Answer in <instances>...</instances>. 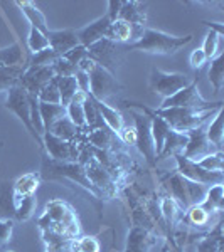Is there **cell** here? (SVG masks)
<instances>
[{
  "instance_id": "cell-1",
  "label": "cell",
  "mask_w": 224,
  "mask_h": 252,
  "mask_svg": "<svg viewBox=\"0 0 224 252\" xmlns=\"http://www.w3.org/2000/svg\"><path fill=\"white\" fill-rule=\"evenodd\" d=\"M40 230H52L64 235L69 241H75L79 235V219L76 210L68 202L52 198L46 204L44 214L39 217Z\"/></svg>"
},
{
  "instance_id": "cell-2",
  "label": "cell",
  "mask_w": 224,
  "mask_h": 252,
  "mask_svg": "<svg viewBox=\"0 0 224 252\" xmlns=\"http://www.w3.org/2000/svg\"><path fill=\"white\" fill-rule=\"evenodd\" d=\"M192 35H170L165 32L155 29H144L138 40L128 46V51H142L149 54H160V56H172L189 42H192Z\"/></svg>"
},
{
  "instance_id": "cell-3",
  "label": "cell",
  "mask_w": 224,
  "mask_h": 252,
  "mask_svg": "<svg viewBox=\"0 0 224 252\" xmlns=\"http://www.w3.org/2000/svg\"><path fill=\"white\" fill-rule=\"evenodd\" d=\"M218 109H194V108H167V109H153L157 116H160L162 120L167 121V125L179 133H187L190 129H195L199 126H202L209 120L211 116H214L218 113Z\"/></svg>"
},
{
  "instance_id": "cell-4",
  "label": "cell",
  "mask_w": 224,
  "mask_h": 252,
  "mask_svg": "<svg viewBox=\"0 0 224 252\" xmlns=\"http://www.w3.org/2000/svg\"><path fill=\"white\" fill-rule=\"evenodd\" d=\"M42 177L47 180H68L73 184H78L83 187L84 190H88L93 197L100 198V193L96 192V189L91 185V182L86 177V170H84L83 163H64V161H56L51 158H44L42 160ZM40 177V178H42Z\"/></svg>"
},
{
  "instance_id": "cell-5",
  "label": "cell",
  "mask_w": 224,
  "mask_h": 252,
  "mask_svg": "<svg viewBox=\"0 0 224 252\" xmlns=\"http://www.w3.org/2000/svg\"><path fill=\"white\" fill-rule=\"evenodd\" d=\"M167 189L172 193V198L177 202L182 209H189L192 205H199L204 200L206 187L194 184V182L187 180L177 172L172 173L167 180Z\"/></svg>"
},
{
  "instance_id": "cell-6",
  "label": "cell",
  "mask_w": 224,
  "mask_h": 252,
  "mask_svg": "<svg viewBox=\"0 0 224 252\" xmlns=\"http://www.w3.org/2000/svg\"><path fill=\"white\" fill-rule=\"evenodd\" d=\"M127 106L138 108L140 113H133V121H135V145L144 155L147 163L155 165V145H153L152 131H150V115L147 113V106L138 103H125Z\"/></svg>"
},
{
  "instance_id": "cell-7",
  "label": "cell",
  "mask_w": 224,
  "mask_h": 252,
  "mask_svg": "<svg viewBox=\"0 0 224 252\" xmlns=\"http://www.w3.org/2000/svg\"><path fill=\"white\" fill-rule=\"evenodd\" d=\"M167 108H194V109H216V108H223V101H218V103H211V101H206L204 97L201 96L197 89V76L192 79V83L187 88L181 89L179 93H176L174 96L167 97V99L162 101L160 109H167Z\"/></svg>"
},
{
  "instance_id": "cell-8",
  "label": "cell",
  "mask_w": 224,
  "mask_h": 252,
  "mask_svg": "<svg viewBox=\"0 0 224 252\" xmlns=\"http://www.w3.org/2000/svg\"><path fill=\"white\" fill-rule=\"evenodd\" d=\"M5 108L14 113V115L22 121V125L26 126V129L36 140V143L39 145V148L42 150V136L36 131L34 126H32V121H31V103H29V94H27L26 89L22 86H15V88L9 89V91H7Z\"/></svg>"
},
{
  "instance_id": "cell-9",
  "label": "cell",
  "mask_w": 224,
  "mask_h": 252,
  "mask_svg": "<svg viewBox=\"0 0 224 252\" xmlns=\"http://www.w3.org/2000/svg\"><path fill=\"white\" fill-rule=\"evenodd\" d=\"M88 58L115 76L118 64L123 59V47H121V44H115L108 39H101L100 42L88 47Z\"/></svg>"
},
{
  "instance_id": "cell-10",
  "label": "cell",
  "mask_w": 224,
  "mask_h": 252,
  "mask_svg": "<svg viewBox=\"0 0 224 252\" xmlns=\"http://www.w3.org/2000/svg\"><path fill=\"white\" fill-rule=\"evenodd\" d=\"M190 83L192 79L182 72H165L160 69H153L152 76H150V89L164 99L174 96L181 89L189 86Z\"/></svg>"
},
{
  "instance_id": "cell-11",
  "label": "cell",
  "mask_w": 224,
  "mask_h": 252,
  "mask_svg": "<svg viewBox=\"0 0 224 252\" xmlns=\"http://www.w3.org/2000/svg\"><path fill=\"white\" fill-rule=\"evenodd\" d=\"M176 163H177V173L182 175L187 180L194 182L199 185H218L224 182V175L223 172H209V170L199 166L195 161L189 160V158L176 155Z\"/></svg>"
},
{
  "instance_id": "cell-12",
  "label": "cell",
  "mask_w": 224,
  "mask_h": 252,
  "mask_svg": "<svg viewBox=\"0 0 224 252\" xmlns=\"http://www.w3.org/2000/svg\"><path fill=\"white\" fill-rule=\"evenodd\" d=\"M89 76V94L95 99L105 101L108 96L116 94L121 91V84L118 83L116 76L108 72L107 69L95 64L91 71L88 72Z\"/></svg>"
},
{
  "instance_id": "cell-13",
  "label": "cell",
  "mask_w": 224,
  "mask_h": 252,
  "mask_svg": "<svg viewBox=\"0 0 224 252\" xmlns=\"http://www.w3.org/2000/svg\"><path fill=\"white\" fill-rule=\"evenodd\" d=\"M84 170H86V177L91 182V185L96 189V192L100 193V198L112 197L116 190V180L113 178V175L110 173V170L101 163L98 158L91 157L84 163Z\"/></svg>"
},
{
  "instance_id": "cell-14",
  "label": "cell",
  "mask_w": 224,
  "mask_h": 252,
  "mask_svg": "<svg viewBox=\"0 0 224 252\" xmlns=\"http://www.w3.org/2000/svg\"><path fill=\"white\" fill-rule=\"evenodd\" d=\"M186 135H187V145H186L184 152H182V157L189 158V160L195 161V163L201 161L204 157L211 155V153L219 152V150L206 138L204 125L199 126V128H195V129H190V131H187Z\"/></svg>"
},
{
  "instance_id": "cell-15",
  "label": "cell",
  "mask_w": 224,
  "mask_h": 252,
  "mask_svg": "<svg viewBox=\"0 0 224 252\" xmlns=\"http://www.w3.org/2000/svg\"><path fill=\"white\" fill-rule=\"evenodd\" d=\"M42 150H46L47 157L51 160L64 161V163H73L79 157V150L73 145V141H64L61 138L51 135V133L42 135Z\"/></svg>"
},
{
  "instance_id": "cell-16",
  "label": "cell",
  "mask_w": 224,
  "mask_h": 252,
  "mask_svg": "<svg viewBox=\"0 0 224 252\" xmlns=\"http://www.w3.org/2000/svg\"><path fill=\"white\" fill-rule=\"evenodd\" d=\"M56 78V71L52 66H46V67H27L24 76L20 78L19 86H22L27 91V94L36 96L40 93L46 84L51 79Z\"/></svg>"
},
{
  "instance_id": "cell-17",
  "label": "cell",
  "mask_w": 224,
  "mask_h": 252,
  "mask_svg": "<svg viewBox=\"0 0 224 252\" xmlns=\"http://www.w3.org/2000/svg\"><path fill=\"white\" fill-rule=\"evenodd\" d=\"M110 24H112V19L105 14V15H101L100 19L93 20L91 24L84 26L83 29L76 31V37H78L81 46L88 49V47H91L93 44L100 42L101 39H105Z\"/></svg>"
},
{
  "instance_id": "cell-18",
  "label": "cell",
  "mask_w": 224,
  "mask_h": 252,
  "mask_svg": "<svg viewBox=\"0 0 224 252\" xmlns=\"http://www.w3.org/2000/svg\"><path fill=\"white\" fill-rule=\"evenodd\" d=\"M145 3L137 2V0H130V2L121 3V10L118 14V19L128 22L130 26L135 29L138 34L142 35V32L145 29V20H147V10Z\"/></svg>"
},
{
  "instance_id": "cell-19",
  "label": "cell",
  "mask_w": 224,
  "mask_h": 252,
  "mask_svg": "<svg viewBox=\"0 0 224 252\" xmlns=\"http://www.w3.org/2000/svg\"><path fill=\"white\" fill-rule=\"evenodd\" d=\"M47 40H49V47H51L59 58L66 54V52H69L71 49H75L76 46H79V40L76 37V31H71V29H63V31L49 29Z\"/></svg>"
},
{
  "instance_id": "cell-20",
  "label": "cell",
  "mask_w": 224,
  "mask_h": 252,
  "mask_svg": "<svg viewBox=\"0 0 224 252\" xmlns=\"http://www.w3.org/2000/svg\"><path fill=\"white\" fill-rule=\"evenodd\" d=\"M153 244H155V237L150 234V230L135 225L130 229L127 235V247L123 252H149Z\"/></svg>"
},
{
  "instance_id": "cell-21",
  "label": "cell",
  "mask_w": 224,
  "mask_h": 252,
  "mask_svg": "<svg viewBox=\"0 0 224 252\" xmlns=\"http://www.w3.org/2000/svg\"><path fill=\"white\" fill-rule=\"evenodd\" d=\"M89 97H91L93 104H95L98 113H100V116H101V120H103L105 126L112 129L116 136L120 135V131L123 129V126H125V120H123V116H121V113L118 111L116 108H112L110 104H107L105 101L95 99L91 94H89Z\"/></svg>"
},
{
  "instance_id": "cell-22",
  "label": "cell",
  "mask_w": 224,
  "mask_h": 252,
  "mask_svg": "<svg viewBox=\"0 0 224 252\" xmlns=\"http://www.w3.org/2000/svg\"><path fill=\"white\" fill-rule=\"evenodd\" d=\"M138 37H140V34L128 22H125L121 19L113 20L107 31V35H105V39L112 40L115 44H125L130 42V40L135 42V40H138Z\"/></svg>"
},
{
  "instance_id": "cell-23",
  "label": "cell",
  "mask_w": 224,
  "mask_h": 252,
  "mask_svg": "<svg viewBox=\"0 0 224 252\" xmlns=\"http://www.w3.org/2000/svg\"><path fill=\"white\" fill-rule=\"evenodd\" d=\"M187 145V135L186 133H179L170 129L169 135L165 138L164 148H162L160 155H158L157 160H162V158H169V157H176V155H182Z\"/></svg>"
},
{
  "instance_id": "cell-24",
  "label": "cell",
  "mask_w": 224,
  "mask_h": 252,
  "mask_svg": "<svg viewBox=\"0 0 224 252\" xmlns=\"http://www.w3.org/2000/svg\"><path fill=\"white\" fill-rule=\"evenodd\" d=\"M12 205H14V212L17 220H29L34 214L36 207H37V200L34 195H17L12 193Z\"/></svg>"
},
{
  "instance_id": "cell-25",
  "label": "cell",
  "mask_w": 224,
  "mask_h": 252,
  "mask_svg": "<svg viewBox=\"0 0 224 252\" xmlns=\"http://www.w3.org/2000/svg\"><path fill=\"white\" fill-rule=\"evenodd\" d=\"M15 5L22 10V14L26 15L27 20H29L31 27H34V29H37V31L42 32V34L47 35L49 27H47L46 17H44V14L34 5V3L32 2H15Z\"/></svg>"
},
{
  "instance_id": "cell-26",
  "label": "cell",
  "mask_w": 224,
  "mask_h": 252,
  "mask_svg": "<svg viewBox=\"0 0 224 252\" xmlns=\"http://www.w3.org/2000/svg\"><path fill=\"white\" fill-rule=\"evenodd\" d=\"M84 99H86V94L78 91L76 96L71 99V103L66 106V116L76 128H84L86 126V120H84Z\"/></svg>"
},
{
  "instance_id": "cell-27",
  "label": "cell",
  "mask_w": 224,
  "mask_h": 252,
  "mask_svg": "<svg viewBox=\"0 0 224 252\" xmlns=\"http://www.w3.org/2000/svg\"><path fill=\"white\" fill-rule=\"evenodd\" d=\"M39 115H40V121H42L44 133H47L56 121H59L61 118L66 116V108L61 106V104H49L39 101Z\"/></svg>"
},
{
  "instance_id": "cell-28",
  "label": "cell",
  "mask_w": 224,
  "mask_h": 252,
  "mask_svg": "<svg viewBox=\"0 0 224 252\" xmlns=\"http://www.w3.org/2000/svg\"><path fill=\"white\" fill-rule=\"evenodd\" d=\"M26 69V66H0V91H9L19 86Z\"/></svg>"
},
{
  "instance_id": "cell-29",
  "label": "cell",
  "mask_w": 224,
  "mask_h": 252,
  "mask_svg": "<svg viewBox=\"0 0 224 252\" xmlns=\"http://www.w3.org/2000/svg\"><path fill=\"white\" fill-rule=\"evenodd\" d=\"M201 205L213 214L221 212L223 205H224V187H223V184L211 185L209 189L206 190L204 200L201 202Z\"/></svg>"
},
{
  "instance_id": "cell-30",
  "label": "cell",
  "mask_w": 224,
  "mask_h": 252,
  "mask_svg": "<svg viewBox=\"0 0 224 252\" xmlns=\"http://www.w3.org/2000/svg\"><path fill=\"white\" fill-rule=\"evenodd\" d=\"M206 138L213 143L219 152H223V138H224V118H223V108L218 109L214 115V120L207 125L206 128Z\"/></svg>"
},
{
  "instance_id": "cell-31",
  "label": "cell",
  "mask_w": 224,
  "mask_h": 252,
  "mask_svg": "<svg viewBox=\"0 0 224 252\" xmlns=\"http://www.w3.org/2000/svg\"><path fill=\"white\" fill-rule=\"evenodd\" d=\"M0 66H26L27 59L20 44H12L9 47L0 49Z\"/></svg>"
},
{
  "instance_id": "cell-32",
  "label": "cell",
  "mask_w": 224,
  "mask_h": 252,
  "mask_svg": "<svg viewBox=\"0 0 224 252\" xmlns=\"http://www.w3.org/2000/svg\"><path fill=\"white\" fill-rule=\"evenodd\" d=\"M207 76H209V83L213 84V88H214V93L221 91L223 84H224V54H223V51H219L218 56L211 59V66H209V71H207Z\"/></svg>"
},
{
  "instance_id": "cell-33",
  "label": "cell",
  "mask_w": 224,
  "mask_h": 252,
  "mask_svg": "<svg viewBox=\"0 0 224 252\" xmlns=\"http://www.w3.org/2000/svg\"><path fill=\"white\" fill-rule=\"evenodd\" d=\"M40 185V173H26L19 177L14 184V193L17 195H34Z\"/></svg>"
},
{
  "instance_id": "cell-34",
  "label": "cell",
  "mask_w": 224,
  "mask_h": 252,
  "mask_svg": "<svg viewBox=\"0 0 224 252\" xmlns=\"http://www.w3.org/2000/svg\"><path fill=\"white\" fill-rule=\"evenodd\" d=\"M58 89H59V97H61V106H64V108L71 103V99L76 96V93L79 91L75 76H64V78L58 76Z\"/></svg>"
},
{
  "instance_id": "cell-35",
  "label": "cell",
  "mask_w": 224,
  "mask_h": 252,
  "mask_svg": "<svg viewBox=\"0 0 224 252\" xmlns=\"http://www.w3.org/2000/svg\"><path fill=\"white\" fill-rule=\"evenodd\" d=\"M223 232L221 223H218L214 230H211L209 235L202 237L197 242V252H223Z\"/></svg>"
},
{
  "instance_id": "cell-36",
  "label": "cell",
  "mask_w": 224,
  "mask_h": 252,
  "mask_svg": "<svg viewBox=\"0 0 224 252\" xmlns=\"http://www.w3.org/2000/svg\"><path fill=\"white\" fill-rule=\"evenodd\" d=\"M78 129L79 128H76V126L69 121L68 116H64V118H61L59 121H56L47 133H51V135H54L56 138H61V140H64V141H73V138L76 136Z\"/></svg>"
},
{
  "instance_id": "cell-37",
  "label": "cell",
  "mask_w": 224,
  "mask_h": 252,
  "mask_svg": "<svg viewBox=\"0 0 224 252\" xmlns=\"http://www.w3.org/2000/svg\"><path fill=\"white\" fill-rule=\"evenodd\" d=\"M213 212H209L207 209H204L201 204L192 205L187 210V220L192 223L194 227H207L213 222Z\"/></svg>"
},
{
  "instance_id": "cell-38",
  "label": "cell",
  "mask_w": 224,
  "mask_h": 252,
  "mask_svg": "<svg viewBox=\"0 0 224 252\" xmlns=\"http://www.w3.org/2000/svg\"><path fill=\"white\" fill-rule=\"evenodd\" d=\"M59 59V56L52 51L51 47L44 49V51L37 52V54H32L29 59H27V67H46V66H52L56 61Z\"/></svg>"
},
{
  "instance_id": "cell-39",
  "label": "cell",
  "mask_w": 224,
  "mask_h": 252,
  "mask_svg": "<svg viewBox=\"0 0 224 252\" xmlns=\"http://www.w3.org/2000/svg\"><path fill=\"white\" fill-rule=\"evenodd\" d=\"M158 209H160L162 215L167 219V222H177V219L181 217L182 207L174 200L172 197H164L160 202H158Z\"/></svg>"
},
{
  "instance_id": "cell-40",
  "label": "cell",
  "mask_w": 224,
  "mask_h": 252,
  "mask_svg": "<svg viewBox=\"0 0 224 252\" xmlns=\"http://www.w3.org/2000/svg\"><path fill=\"white\" fill-rule=\"evenodd\" d=\"M37 99L40 103H49V104H61L59 97V89H58V76L54 79H51L49 83L40 89L37 94Z\"/></svg>"
},
{
  "instance_id": "cell-41",
  "label": "cell",
  "mask_w": 224,
  "mask_h": 252,
  "mask_svg": "<svg viewBox=\"0 0 224 252\" xmlns=\"http://www.w3.org/2000/svg\"><path fill=\"white\" fill-rule=\"evenodd\" d=\"M115 136L116 135L112 131V129L107 128V126H103V128H98V129H95V131H91V135H89V141H91L95 146H98V148L107 150V148H110V145L113 143Z\"/></svg>"
},
{
  "instance_id": "cell-42",
  "label": "cell",
  "mask_w": 224,
  "mask_h": 252,
  "mask_svg": "<svg viewBox=\"0 0 224 252\" xmlns=\"http://www.w3.org/2000/svg\"><path fill=\"white\" fill-rule=\"evenodd\" d=\"M69 249L75 252H100L101 246L100 241L93 235H84V237H78L71 242Z\"/></svg>"
},
{
  "instance_id": "cell-43",
  "label": "cell",
  "mask_w": 224,
  "mask_h": 252,
  "mask_svg": "<svg viewBox=\"0 0 224 252\" xmlns=\"http://www.w3.org/2000/svg\"><path fill=\"white\" fill-rule=\"evenodd\" d=\"M27 47H29V51L32 52V54H37V52L47 49L49 47L47 35L42 34V32L37 31V29H34V27H31L29 37H27Z\"/></svg>"
},
{
  "instance_id": "cell-44",
  "label": "cell",
  "mask_w": 224,
  "mask_h": 252,
  "mask_svg": "<svg viewBox=\"0 0 224 252\" xmlns=\"http://www.w3.org/2000/svg\"><path fill=\"white\" fill-rule=\"evenodd\" d=\"M219 42H221V37L216 34L214 31H209L204 39V44H202V51H204L207 61H211L213 58H216L219 52Z\"/></svg>"
},
{
  "instance_id": "cell-45",
  "label": "cell",
  "mask_w": 224,
  "mask_h": 252,
  "mask_svg": "<svg viewBox=\"0 0 224 252\" xmlns=\"http://www.w3.org/2000/svg\"><path fill=\"white\" fill-rule=\"evenodd\" d=\"M197 165L206 170H209V172H223V166H224L223 152L211 153V155L202 158L201 161H197Z\"/></svg>"
},
{
  "instance_id": "cell-46",
  "label": "cell",
  "mask_w": 224,
  "mask_h": 252,
  "mask_svg": "<svg viewBox=\"0 0 224 252\" xmlns=\"http://www.w3.org/2000/svg\"><path fill=\"white\" fill-rule=\"evenodd\" d=\"M61 58L66 59L69 64H73V66L78 67L81 61H83L84 58H88V49H86V47H83V46L79 44V46H76L75 49H71V51L66 52L64 56H61Z\"/></svg>"
},
{
  "instance_id": "cell-47",
  "label": "cell",
  "mask_w": 224,
  "mask_h": 252,
  "mask_svg": "<svg viewBox=\"0 0 224 252\" xmlns=\"http://www.w3.org/2000/svg\"><path fill=\"white\" fill-rule=\"evenodd\" d=\"M14 232V220L12 219H0V247L10 242Z\"/></svg>"
},
{
  "instance_id": "cell-48",
  "label": "cell",
  "mask_w": 224,
  "mask_h": 252,
  "mask_svg": "<svg viewBox=\"0 0 224 252\" xmlns=\"http://www.w3.org/2000/svg\"><path fill=\"white\" fill-rule=\"evenodd\" d=\"M189 63H190V67H192L194 71L197 72L199 69H201L207 63V58H206L204 51H202L201 47L194 49V51L190 52V56H189Z\"/></svg>"
},
{
  "instance_id": "cell-49",
  "label": "cell",
  "mask_w": 224,
  "mask_h": 252,
  "mask_svg": "<svg viewBox=\"0 0 224 252\" xmlns=\"http://www.w3.org/2000/svg\"><path fill=\"white\" fill-rule=\"evenodd\" d=\"M75 78H76V83H78L79 91L84 93V94H89V76L86 74V72H83L78 69V72L75 74Z\"/></svg>"
},
{
  "instance_id": "cell-50",
  "label": "cell",
  "mask_w": 224,
  "mask_h": 252,
  "mask_svg": "<svg viewBox=\"0 0 224 252\" xmlns=\"http://www.w3.org/2000/svg\"><path fill=\"white\" fill-rule=\"evenodd\" d=\"M121 138V141L127 145H135V128H130V126L125 125L123 129L120 131V135H118Z\"/></svg>"
},
{
  "instance_id": "cell-51",
  "label": "cell",
  "mask_w": 224,
  "mask_h": 252,
  "mask_svg": "<svg viewBox=\"0 0 224 252\" xmlns=\"http://www.w3.org/2000/svg\"><path fill=\"white\" fill-rule=\"evenodd\" d=\"M121 3H123V0H110V2H108L107 15L112 19V22L118 19V14H120V10H121Z\"/></svg>"
},
{
  "instance_id": "cell-52",
  "label": "cell",
  "mask_w": 224,
  "mask_h": 252,
  "mask_svg": "<svg viewBox=\"0 0 224 252\" xmlns=\"http://www.w3.org/2000/svg\"><path fill=\"white\" fill-rule=\"evenodd\" d=\"M204 24L207 27H209L211 31H214L216 34L219 35V37H223V34H224V26L221 22H209V20H204Z\"/></svg>"
},
{
  "instance_id": "cell-53",
  "label": "cell",
  "mask_w": 224,
  "mask_h": 252,
  "mask_svg": "<svg viewBox=\"0 0 224 252\" xmlns=\"http://www.w3.org/2000/svg\"><path fill=\"white\" fill-rule=\"evenodd\" d=\"M64 252H75V251H71V249H66V251H64Z\"/></svg>"
},
{
  "instance_id": "cell-54",
  "label": "cell",
  "mask_w": 224,
  "mask_h": 252,
  "mask_svg": "<svg viewBox=\"0 0 224 252\" xmlns=\"http://www.w3.org/2000/svg\"><path fill=\"white\" fill-rule=\"evenodd\" d=\"M7 252H15V251H7Z\"/></svg>"
}]
</instances>
